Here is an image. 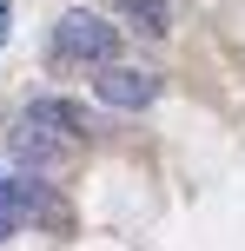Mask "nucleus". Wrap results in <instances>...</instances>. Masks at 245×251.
<instances>
[{
  "instance_id": "obj_1",
  "label": "nucleus",
  "mask_w": 245,
  "mask_h": 251,
  "mask_svg": "<svg viewBox=\"0 0 245 251\" xmlns=\"http://www.w3.org/2000/svg\"><path fill=\"white\" fill-rule=\"evenodd\" d=\"M80 132H93L86 113H73V106H60V100H33L20 119H13V159L27 165V178H47V172H60L66 165V146H73Z\"/></svg>"
},
{
  "instance_id": "obj_2",
  "label": "nucleus",
  "mask_w": 245,
  "mask_h": 251,
  "mask_svg": "<svg viewBox=\"0 0 245 251\" xmlns=\"http://www.w3.org/2000/svg\"><path fill=\"white\" fill-rule=\"evenodd\" d=\"M53 47H60V60H80V66H113V53H119V26H106L100 13H86V7H66L60 13V26H53Z\"/></svg>"
},
{
  "instance_id": "obj_3",
  "label": "nucleus",
  "mask_w": 245,
  "mask_h": 251,
  "mask_svg": "<svg viewBox=\"0 0 245 251\" xmlns=\"http://www.w3.org/2000/svg\"><path fill=\"white\" fill-rule=\"evenodd\" d=\"M93 93H100L106 106H153L159 100V73H139V66H106L100 79H93Z\"/></svg>"
},
{
  "instance_id": "obj_4",
  "label": "nucleus",
  "mask_w": 245,
  "mask_h": 251,
  "mask_svg": "<svg viewBox=\"0 0 245 251\" xmlns=\"http://www.w3.org/2000/svg\"><path fill=\"white\" fill-rule=\"evenodd\" d=\"M47 212V185H40V178H7V185H0V238H7L13 225H27V218H40Z\"/></svg>"
},
{
  "instance_id": "obj_5",
  "label": "nucleus",
  "mask_w": 245,
  "mask_h": 251,
  "mask_svg": "<svg viewBox=\"0 0 245 251\" xmlns=\"http://www.w3.org/2000/svg\"><path fill=\"white\" fill-rule=\"evenodd\" d=\"M119 7H126V20L139 26V33H166V7H159V0H119Z\"/></svg>"
},
{
  "instance_id": "obj_6",
  "label": "nucleus",
  "mask_w": 245,
  "mask_h": 251,
  "mask_svg": "<svg viewBox=\"0 0 245 251\" xmlns=\"http://www.w3.org/2000/svg\"><path fill=\"white\" fill-rule=\"evenodd\" d=\"M0 40H7V0H0Z\"/></svg>"
}]
</instances>
